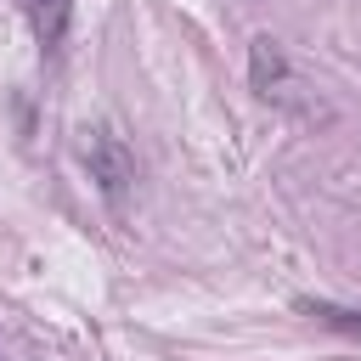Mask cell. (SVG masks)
Wrapping results in <instances>:
<instances>
[{"label":"cell","mask_w":361,"mask_h":361,"mask_svg":"<svg viewBox=\"0 0 361 361\" xmlns=\"http://www.w3.org/2000/svg\"><path fill=\"white\" fill-rule=\"evenodd\" d=\"M85 164H90V180L107 203H124V192L135 186V152L124 147V135L113 130H90L85 141Z\"/></svg>","instance_id":"1"},{"label":"cell","mask_w":361,"mask_h":361,"mask_svg":"<svg viewBox=\"0 0 361 361\" xmlns=\"http://www.w3.org/2000/svg\"><path fill=\"white\" fill-rule=\"evenodd\" d=\"M11 6L28 17V28H34V39H39L45 51L62 45V34H68V23H73V0H11Z\"/></svg>","instance_id":"2"},{"label":"cell","mask_w":361,"mask_h":361,"mask_svg":"<svg viewBox=\"0 0 361 361\" xmlns=\"http://www.w3.org/2000/svg\"><path fill=\"white\" fill-rule=\"evenodd\" d=\"M299 310H310L316 322H327V327H338V333H355V338H361V310H338V305H327V299H299Z\"/></svg>","instance_id":"3"},{"label":"cell","mask_w":361,"mask_h":361,"mask_svg":"<svg viewBox=\"0 0 361 361\" xmlns=\"http://www.w3.org/2000/svg\"><path fill=\"white\" fill-rule=\"evenodd\" d=\"M271 79H282V51L271 39H254V85H259V96H271Z\"/></svg>","instance_id":"4"}]
</instances>
